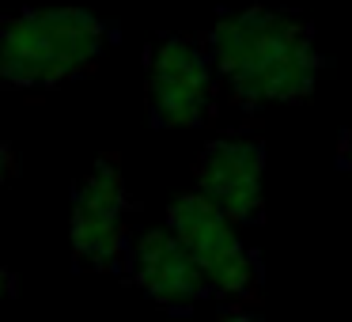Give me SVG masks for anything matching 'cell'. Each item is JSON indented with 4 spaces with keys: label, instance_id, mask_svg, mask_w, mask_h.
Returning <instances> with one entry per match:
<instances>
[{
    "label": "cell",
    "instance_id": "cell-1",
    "mask_svg": "<svg viewBox=\"0 0 352 322\" xmlns=\"http://www.w3.org/2000/svg\"><path fill=\"white\" fill-rule=\"evenodd\" d=\"M205 42L212 50L220 84L243 110L299 107L314 95L326 65L314 27L303 16L265 4L220 12Z\"/></svg>",
    "mask_w": 352,
    "mask_h": 322
},
{
    "label": "cell",
    "instance_id": "cell-2",
    "mask_svg": "<svg viewBox=\"0 0 352 322\" xmlns=\"http://www.w3.org/2000/svg\"><path fill=\"white\" fill-rule=\"evenodd\" d=\"M107 50V27L84 8H31L0 27V80L8 87H57L87 72Z\"/></svg>",
    "mask_w": 352,
    "mask_h": 322
},
{
    "label": "cell",
    "instance_id": "cell-3",
    "mask_svg": "<svg viewBox=\"0 0 352 322\" xmlns=\"http://www.w3.org/2000/svg\"><path fill=\"white\" fill-rule=\"evenodd\" d=\"M167 228L197 258L212 296L250 303L261 292V261L243 239V228L197 190L178 193L167 208Z\"/></svg>",
    "mask_w": 352,
    "mask_h": 322
},
{
    "label": "cell",
    "instance_id": "cell-4",
    "mask_svg": "<svg viewBox=\"0 0 352 322\" xmlns=\"http://www.w3.org/2000/svg\"><path fill=\"white\" fill-rule=\"evenodd\" d=\"M220 72L197 34H163L148 50V114L160 129H197L216 114Z\"/></svg>",
    "mask_w": 352,
    "mask_h": 322
},
{
    "label": "cell",
    "instance_id": "cell-5",
    "mask_svg": "<svg viewBox=\"0 0 352 322\" xmlns=\"http://www.w3.org/2000/svg\"><path fill=\"white\" fill-rule=\"evenodd\" d=\"M72 254L87 269H118L129 258V190L118 155H102L76 186L69 220Z\"/></svg>",
    "mask_w": 352,
    "mask_h": 322
},
{
    "label": "cell",
    "instance_id": "cell-6",
    "mask_svg": "<svg viewBox=\"0 0 352 322\" xmlns=\"http://www.w3.org/2000/svg\"><path fill=\"white\" fill-rule=\"evenodd\" d=\"M193 190L239 228L265 220V144L258 137H220L197 155Z\"/></svg>",
    "mask_w": 352,
    "mask_h": 322
},
{
    "label": "cell",
    "instance_id": "cell-7",
    "mask_svg": "<svg viewBox=\"0 0 352 322\" xmlns=\"http://www.w3.org/2000/svg\"><path fill=\"white\" fill-rule=\"evenodd\" d=\"M125 269L133 284L167 311H190L205 296H212L197 258L186 250V243L170 228H148L144 235L133 239Z\"/></svg>",
    "mask_w": 352,
    "mask_h": 322
},
{
    "label": "cell",
    "instance_id": "cell-8",
    "mask_svg": "<svg viewBox=\"0 0 352 322\" xmlns=\"http://www.w3.org/2000/svg\"><path fill=\"white\" fill-rule=\"evenodd\" d=\"M337 163H341L344 171H352V125L341 133V140H337Z\"/></svg>",
    "mask_w": 352,
    "mask_h": 322
},
{
    "label": "cell",
    "instance_id": "cell-9",
    "mask_svg": "<svg viewBox=\"0 0 352 322\" xmlns=\"http://www.w3.org/2000/svg\"><path fill=\"white\" fill-rule=\"evenodd\" d=\"M216 322H261V319H258V314H250L246 307H231V311H223Z\"/></svg>",
    "mask_w": 352,
    "mask_h": 322
},
{
    "label": "cell",
    "instance_id": "cell-10",
    "mask_svg": "<svg viewBox=\"0 0 352 322\" xmlns=\"http://www.w3.org/2000/svg\"><path fill=\"white\" fill-rule=\"evenodd\" d=\"M12 175V152L4 148V140H0V190H4V182H8Z\"/></svg>",
    "mask_w": 352,
    "mask_h": 322
},
{
    "label": "cell",
    "instance_id": "cell-11",
    "mask_svg": "<svg viewBox=\"0 0 352 322\" xmlns=\"http://www.w3.org/2000/svg\"><path fill=\"white\" fill-rule=\"evenodd\" d=\"M8 296H12V277L4 273V269H0V303H4Z\"/></svg>",
    "mask_w": 352,
    "mask_h": 322
}]
</instances>
